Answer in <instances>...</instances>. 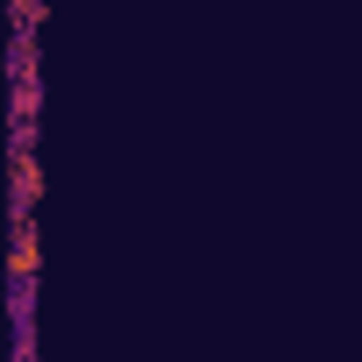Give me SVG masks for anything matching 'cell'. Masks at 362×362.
<instances>
[{
    "label": "cell",
    "mask_w": 362,
    "mask_h": 362,
    "mask_svg": "<svg viewBox=\"0 0 362 362\" xmlns=\"http://www.w3.org/2000/svg\"><path fill=\"white\" fill-rule=\"evenodd\" d=\"M8 277H15V291H29V284H36V221H29V214L15 221V256H8Z\"/></svg>",
    "instance_id": "1"
},
{
    "label": "cell",
    "mask_w": 362,
    "mask_h": 362,
    "mask_svg": "<svg viewBox=\"0 0 362 362\" xmlns=\"http://www.w3.org/2000/svg\"><path fill=\"white\" fill-rule=\"evenodd\" d=\"M36 192H43V163H36V149H29V135H22V142H15V206L29 214Z\"/></svg>",
    "instance_id": "2"
}]
</instances>
